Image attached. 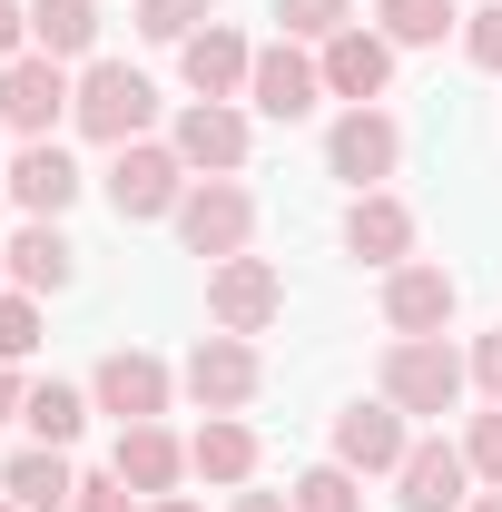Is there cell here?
I'll return each mask as SVG.
<instances>
[{
  "instance_id": "d6986e66",
  "label": "cell",
  "mask_w": 502,
  "mask_h": 512,
  "mask_svg": "<svg viewBox=\"0 0 502 512\" xmlns=\"http://www.w3.org/2000/svg\"><path fill=\"white\" fill-rule=\"evenodd\" d=\"M0 493H10L20 512H60V503H79V473L60 463V444H30V453H10Z\"/></svg>"
},
{
  "instance_id": "3957f363",
  "label": "cell",
  "mask_w": 502,
  "mask_h": 512,
  "mask_svg": "<svg viewBox=\"0 0 502 512\" xmlns=\"http://www.w3.org/2000/svg\"><path fill=\"white\" fill-rule=\"evenodd\" d=\"M247 227H256V197L237 188V178H207V188L178 197V237H188V256H207V266L247 256Z\"/></svg>"
},
{
  "instance_id": "d6a6232c",
  "label": "cell",
  "mask_w": 502,
  "mask_h": 512,
  "mask_svg": "<svg viewBox=\"0 0 502 512\" xmlns=\"http://www.w3.org/2000/svg\"><path fill=\"white\" fill-rule=\"evenodd\" d=\"M473 384L502 404V335H483V345H473Z\"/></svg>"
},
{
  "instance_id": "484cf974",
  "label": "cell",
  "mask_w": 502,
  "mask_h": 512,
  "mask_svg": "<svg viewBox=\"0 0 502 512\" xmlns=\"http://www.w3.org/2000/svg\"><path fill=\"white\" fill-rule=\"evenodd\" d=\"M296 512H365V493L345 463H315V473H296Z\"/></svg>"
},
{
  "instance_id": "f546056e",
  "label": "cell",
  "mask_w": 502,
  "mask_h": 512,
  "mask_svg": "<svg viewBox=\"0 0 502 512\" xmlns=\"http://www.w3.org/2000/svg\"><path fill=\"white\" fill-rule=\"evenodd\" d=\"M463 463H473L483 483H502V404H493V414H473V434H463Z\"/></svg>"
},
{
  "instance_id": "cb8c5ba5",
  "label": "cell",
  "mask_w": 502,
  "mask_h": 512,
  "mask_svg": "<svg viewBox=\"0 0 502 512\" xmlns=\"http://www.w3.org/2000/svg\"><path fill=\"white\" fill-rule=\"evenodd\" d=\"M20 424H30L40 444H69V434L89 424V404H79V384H30V404H20Z\"/></svg>"
},
{
  "instance_id": "ac0fdd59",
  "label": "cell",
  "mask_w": 502,
  "mask_h": 512,
  "mask_svg": "<svg viewBox=\"0 0 502 512\" xmlns=\"http://www.w3.org/2000/svg\"><path fill=\"white\" fill-rule=\"evenodd\" d=\"M10 276H20V296H60L69 276H79V247H69L50 217H30V227L10 237Z\"/></svg>"
},
{
  "instance_id": "ba28073f",
  "label": "cell",
  "mask_w": 502,
  "mask_h": 512,
  "mask_svg": "<svg viewBox=\"0 0 502 512\" xmlns=\"http://www.w3.org/2000/svg\"><path fill=\"white\" fill-rule=\"evenodd\" d=\"M404 453H414L404 404H345L335 414V463L345 473H404Z\"/></svg>"
},
{
  "instance_id": "4fadbf2b",
  "label": "cell",
  "mask_w": 502,
  "mask_h": 512,
  "mask_svg": "<svg viewBox=\"0 0 502 512\" xmlns=\"http://www.w3.org/2000/svg\"><path fill=\"white\" fill-rule=\"evenodd\" d=\"M247 99L266 109V119H306L315 99H325V69H315L306 50H286V40H276V50H256V69H247Z\"/></svg>"
},
{
  "instance_id": "f1b7e54d",
  "label": "cell",
  "mask_w": 502,
  "mask_h": 512,
  "mask_svg": "<svg viewBox=\"0 0 502 512\" xmlns=\"http://www.w3.org/2000/svg\"><path fill=\"white\" fill-rule=\"evenodd\" d=\"M30 345H40V306L30 296H0V365H20Z\"/></svg>"
},
{
  "instance_id": "277c9868",
  "label": "cell",
  "mask_w": 502,
  "mask_h": 512,
  "mask_svg": "<svg viewBox=\"0 0 502 512\" xmlns=\"http://www.w3.org/2000/svg\"><path fill=\"white\" fill-rule=\"evenodd\" d=\"M286 306V276L266 266V256H227V266H207V316L217 335H266Z\"/></svg>"
},
{
  "instance_id": "d4e9b609",
  "label": "cell",
  "mask_w": 502,
  "mask_h": 512,
  "mask_svg": "<svg viewBox=\"0 0 502 512\" xmlns=\"http://www.w3.org/2000/svg\"><path fill=\"white\" fill-rule=\"evenodd\" d=\"M443 30H453V0H384V40L394 50H424Z\"/></svg>"
},
{
  "instance_id": "836d02e7",
  "label": "cell",
  "mask_w": 502,
  "mask_h": 512,
  "mask_svg": "<svg viewBox=\"0 0 502 512\" xmlns=\"http://www.w3.org/2000/svg\"><path fill=\"white\" fill-rule=\"evenodd\" d=\"M20 40H30V10H10V0H0V69L20 60Z\"/></svg>"
},
{
  "instance_id": "603a6c76",
  "label": "cell",
  "mask_w": 502,
  "mask_h": 512,
  "mask_svg": "<svg viewBox=\"0 0 502 512\" xmlns=\"http://www.w3.org/2000/svg\"><path fill=\"white\" fill-rule=\"evenodd\" d=\"M30 40H40V60L99 50V0H40V10H30Z\"/></svg>"
},
{
  "instance_id": "7a4b0ae2",
  "label": "cell",
  "mask_w": 502,
  "mask_h": 512,
  "mask_svg": "<svg viewBox=\"0 0 502 512\" xmlns=\"http://www.w3.org/2000/svg\"><path fill=\"white\" fill-rule=\"evenodd\" d=\"M69 119L89 128L99 148H128L138 128L158 119V89H148V79H138L128 60H89V79H79V99H69Z\"/></svg>"
},
{
  "instance_id": "7402d4cb",
  "label": "cell",
  "mask_w": 502,
  "mask_h": 512,
  "mask_svg": "<svg viewBox=\"0 0 502 512\" xmlns=\"http://www.w3.org/2000/svg\"><path fill=\"white\" fill-rule=\"evenodd\" d=\"M188 463L207 473V483H247V473H256V434L237 424V414H207L197 444H188Z\"/></svg>"
},
{
  "instance_id": "5bb4252c",
  "label": "cell",
  "mask_w": 502,
  "mask_h": 512,
  "mask_svg": "<svg viewBox=\"0 0 502 512\" xmlns=\"http://www.w3.org/2000/svg\"><path fill=\"white\" fill-rule=\"evenodd\" d=\"M168 148H178L188 168H217V178H227V168H247V119H237L227 99H197L188 119H178V138H168Z\"/></svg>"
},
{
  "instance_id": "8992f818",
  "label": "cell",
  "mask_w": 502,
  "mask_h": 512,
  "mask_svg": "<svg viewBox=\"0 0 502 512\" xmlns=\"http://www.w3.org/2000/svg\"><path fill=\"white\" fill-rule=\"evenodd\" d=\"M394 158H404V128L384 119V109H345V119L325 128V168H335V178H355V188L394 178Z\"/></svg>"
},
{
  "instance_id": "d590c367",
  "label": "cell",
  "mask_w": 502,
  "mask_h": 512,
  "mask_svg": "<svg viewBox=\"0 0 502 512\" xmlns=\"http://www.w3.org/2000/svg\"><path fill=\"white\" fill-rule=\"evenodd\" d=\"M237 512H296L286 493H237Z\"/></svg>"
},
{
  "instance_id": "8d00e7d4",
  "label": "cell",
  "mask_w": 502,
  "mask_h": 512,
  "mask_svg": "<svg viewBox=\"0 0 502 512\" xmlns=\"http://www.w3.org/2000/svg\"><path fill=\"white\" fill-rule=\"evenodd\" d=\"M148 512H197V503H178V493H158V503H148Z\"/></svg>"
},
{
  "instance_id": "ab89813d",
  "label": "cell",
  "mask_w": 502,
  "mask_h": 512,
  "mask_svg": "<svg viewBox=\"0 0 502 512\" xmlns=\"http://www.w3.org/2000/svg\"><path fill=\"white\" fill-rule=\"evenodd\" d=\"M0 512H20V503H0Z\"/></svg>"
},
{
  "instance_id": "30bf717a",
  "label": "cell",
  "mask_w": 502,
  "mask_h": 512,
  "mask_svg": "<svg viewBox=\"0 0 502 512\" xmlns=\"http://www.w3.org/2000/svg\"><path fill=\"white\" fill-rule=\"evenodd\" d=\"M89 394H99V414H119V424H158V414H168V365L138 355V345H119Z\"/></svg>"
},
{
  "instance_id": "2e32d148",
  "label": "cell",
  "mask_w": 502,
  "mask_h": 512,
  "mask_svg": "<svg viewBox=\"0 0 502 512\" xmlns=\"http://www.w3.org/2000/svg\"><path fill=\"white\" fill-rule=\"evenodd\" d=\"M109 473H119L128 493H148V503H158V493L188 473V444H178L168 424H119V463H109Z\"/></svg>"
},
{
  "instance_id": "9a60e30c",
  "label": "cell",
  "mask_w": 502,
  "mask_h": 512,
  "mask_svg": "<svg viewBox=\"0 0 502 512\" xmlns=\"http://www.w3.org/2000/svg\"><path fill=\"white\" fill-rule=\"evenodd\" d=\"M443 316H453V276L443 266H394L384 276V325L394 335H443Z\"/></svg>"
},
{
  "instance_id": "7c38bea8",
  "label": "cell",
  "mask_w": 502,
  "mask_h": 512,
  "mask_svg": "<svg viewBox=\"0 0 502 512\" xmlns=\"http://www.w3.org/2000/svg\"><path fill=\"white\" fill-rule=\"evenodd\" d=\"M315 69H325V89H335V99L375 109V99H384V79H394V40H375V30H335Z\"/></svg>"
},
{
  "instance_id": "e575fe53",
  "label": "cell",
  "mask_w": 502,
  "mask_h": 512,
  "mask_svg": "<svg viewBox=\"0 0 502 512\" xmlns=\"http://www.w3.org/2000/svg\"><path fill=\"white\" fill-rule=\"evenodd\" d=\"M20 404H30V384H20V375H10V365H0V424H10Z\"/></svg>"
},
{
  "instance_id": "4316f807",
  "label": "cell",
  "mask_w": 502,
  "mask_h": 512,
  "mask_svg": "<svg viewBox=\"0 0 502 512\" xmlns=\"http://www.w3.org/2000/svg\"><path fill=\"white\" fill-rule=\"evenodd\" d=\"M197 20H217V10H207V0H138V30H148V40H178V50H188Z\"/></svg>"
},
{
  "instance_id": "f35d334b",
  "label": "cell",
  "mask_w": 502,
  "mask_h": 512,
  "mask_svg": "<svg viewBox=\"0 0 502 512\" xmlns=\"http://www.w3.org/2000/svg\"><path fill=\"white\" fill-rule=\"evenodd\" d=\"M0 266H10V247H0Z\"/></svg>"
},
{
  "instance_id": "4dcf8cb0",
  "label": "cell",
  "mask_w": 502,
  "mask_h": 512,
  "mask_svg": "<svg viewBox=\"0 0 502 512\" xmlns=\"http://www.w3.org/2000/svg\"><path fill=\"white\" fill-rule=\"evenodd\" d=\"M69 512H148V503L128 493L119 473H89V483H79V503H69Z\"/></svg>"
},
{
  "instance_id": "5b68a950",
  "label": "cell",
  "mask_w": 502,
  "mask_h": 512,
  "mask_svg": "<svg viewBox=\"0 0 502 512\" xmlns=\"http://www.w3.org/2000/svg\"><path fill=\"white\" fill-rule=\"evenodd\" d=\"M178 197H188V158H178V148L128 138L119 158H109V207H119V217H178Z\"/></svg>"
},
{
  "instance_id": "52a82bcc",
  "label": "cell",
  "mask_w": 502,
  "mask_h": 512,
  "mask_svg": "<svg viewBox=\"0 0 502 512\" xmlns=\"http://www.w3.org/2000/svg\"><path fill=\"white\" fill-rule=\"evenodd\" d=\"M69 99H79V89L60 79V60H30V50H20V60L0 69V128H20V138H50Z\"/></svg>"
},
{
  "instance_id": "83f0119b",
  "label": "cell",
  "mask_w": 502,
  "mask_h": 512,
  "mask_svg": "<svg viewBox=\"0 0 502 512\" xmlns=\"http://www.w3.org/2000/svg\"><path fill=\"white\" fill-rule=\"evenodd\" d=\"M276 20H286V40H335V30H355L345 0H276Z\"/></svg>"
},
{
  "instance_id": "1f68e13d",
  "label": "cell",
  "mask_w": 502,
  "mask_h": 512,
  "mask_svg": "<svg viewBox=\"0 0 502 512\" xmlns=\"http://www.w3.org/2000/svg\"><path fill=\"white\" fill-rule=\"evenodd\" d=\"M463 50H473L483 69H502V0H493V10H473V30H463Z\"/></svg>"
},
{
  "instance_id": "9c48e42d",
  "label": "cell",
  "mask_w": 502,
  "mask_h": 512,
  "mask_svg": "<svg viewBox=\"0 0 502 512\" xmlns=\"http://www.w3.org/2000/svg\"><path fill=\"white\" fill-rule=\"evenodd\" d=\"M188 394H197V414H237V404L256 394V345H247V335H197Z\"/></svg>"
},
{
  "instance_id": "6da1fadb",
  "label": "cell",
  "mask_w": 502,
  "mask_h": 512,
  "mask_svg": "<svg viewBox=\"0 0 502 512\" xmlns=\"http://www.w3.org/2000/svg\"><path fill=\"white\" fill-rule=\"evenodd\" d=\"M463 355L443 345V335H394V355H384V404H404V414H453L463 404Z\"/></svg>"
},
{
  "instance_id": "ffe728a7",
  "label": "cell",
  "mask_w": 502,
  "mask_h": 512,
  "mask_svg": "<svg viewBox=\"0 0 502 512\" xmlns=\"http://www.w3.org/2000/svg\"><path fill=\"white\" fill-rule=\"evenodd\" d=\"M10 197H20L30 217H60L69 197H79V168H69V158L50 148V138H30V148L10 158Z\"/></svg>"
},
{
  "instance_id": "74e56055",
  "label": "cell",
  "mask_w": 502,
  "mask_h": 512,
  "mask_svg": "<svg viewBox=\"0 0 502 512\" xmlns=\"http://www.w3.org/2000/svg\"><path fill=\"white\" fill-rule=\"evenodd\" d=\"M463 512H502V493H473V503H463Z\"/></svg>"
},
{
  "instance_id": "e0dca14e",
  "label": "cell",
  "mask_w": 502,
  "mask_h": 512,
  "mask_svg": "<svg viewBox=\"0 0 502 512\" xmlns=\"http://www.w3.org/2000/svg\"><path fill=\"white\" fill-rule=\"evenodd\" d=\"M345 247L365 256V266H404V247H414V217H404V197L365 188L355 207H345Z\"/></svg>"
},
{
  "instance_id": "8fae6325",
  "label": "cell",
  "mask_w": 502,
  "mask_h": 512,
  "mask_svg": "<svg viewBox=\"0 0 502 512\" xmlns=\"http://www.w3.org/2000/svg\"><path fill=\"white\" fill-rule=\"evenodd\" d=\"M394 483H404V493H394L404 512H463V503H473V463H463V444H414Z\"/></svg>"
},
{
  "instance_id": "44dd1931",
  "label": "cell",
  "mask_w": 502,
  "mask_h": 512,
  "mask_svg": "<svg viewBox=\"0 0 502 512\" xmlns=\"http://www.w3.org/2000/svg\"><path fill=\"white\" fill-rule=\"evenodd\" d=\"M247 69H256V50L237 40V30H217V20L188 40V89H197V99H237V89H247Z\"/></svg>"
}]
</instances>
